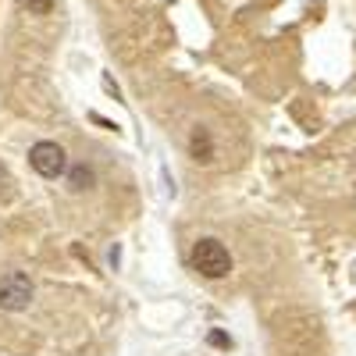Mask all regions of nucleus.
Masks as SVG:
<instances>
[{
	"label": "nucleus",
	"instance_id": "nucleus-2",
	"mask_svg": "<svg viewBox=\"0 0 356 356\" xmlns=\"http://www.w3.org/2000/svg\"><path fill=\"white\" fill-rule=\"evenodd\" d=\"M29 164H33V171L43 175V178H61L68 171V154L57 143L43 139V143H33V150H29Z\"/></svg>",
	"mask_w": 356,
	"mask_h": 356
},
{
	"label": "nucleus",
	"instance_id": "nucleus-3",
	"mask_svg": "<svg viewBox=\"0 0 356 356\" xmlns=\"http://www.w3.org/2000/svg\"><path fill=\"white\" fill-rule=\"evenodd\" d=\"M29 303H33V282H29V275L22 271H11L0 278V310H25Z\"/></svg>",
	"mask_w": 356,
	"mask_h": 356
},
{
	"label": "nucleus",
	"instance_id": "nucleus-5",
	"mask_svg": "<svg viewBox=\"0 0 356 356\" xmlns=\"http://www.w3.org/2000/svg\"><path fill=\"white\" fill-rule=\"evenodd\" d=\"M68 182H72V189H75V193H82V189H89V186H93V171H89L86 164H79V168H72Z\"/></svg>",
	"mask_w": 356,
	"mask_h": 356
},
{
	"label": "nucleus",
	"instance_id": "nucleus-6",
	"mask_svg": "<svg viewBox=\"0 0 356 356\" xmlns=\"http://www.w3.org/2000/svg\"><path fill=\"white\" fill-rule=\"evenodd\" d=\"M29 15H50L54 11V0H25Z\"/></svg>",
	"mask_w": 356,
	"mask_h": 356
},
{
	"label": "nucleus",
	"instance_id": "nucleus-4",
	"mask_svg": "<svg viewBox=\"0 0 356 356\" xmlns=\"http://www.w3.org/2000/svg\"><path fill=\"white\" fill-rule=\"evenodd\" d=\"M189 154H193V161H200V164H211V161H214V139H211V132H207L203 125H196L193 136H189Z\"/></svg>",
	"mask_w": 356,
	"mask_h": 356
},
{
	"label": "nucleus",
	"instance_id": "nucleus-1",
	"mask_svg": "<svg viewBox=\"0 0 356 356\" xmlns=\"http://www.w3.org/2000/svg\"><path fill=\"white\" fill-rule=\"evenodd\" d=\"M193 267H196L203 278L218 282V278H225L232 271V257H228V250L218 239H200L193 246Z\"/></svg>",
	"mask_w": 356,
	"mask_h": 356
}]
</instances>
